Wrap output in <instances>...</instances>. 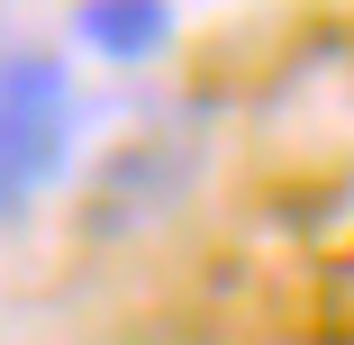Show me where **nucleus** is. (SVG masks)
Here are the masks:
<instances>
[{"instance_id":"obj_3","label":"nucleus","mask_w":354,"mask_h":345,"mask_svg":"<svg viewBox=\"0 0 354 345\" xmlns=\"http://www.w3.org/2000/svg\"><path fill=\"white\" fill-rule=\"evenodd\" d=\"M173 182H182V164H164L155 146H146V155H118V164L100 173V209H91V227H127V209L155 218L164 200H173Z\"/></svg>"},{"instance_id":"obj_1","label":"nucleus","mask_w":354,"mask_h":345,"mask_svg":"<svg viewBox=\"0 0 354 345\" xmlns=\"http://www.w3.org/2000/svg\"><path fill=\"white\" fill-rule=\"evenodd\" d=\"M73 155V73L64 55H0V218H28Z\"/></svg>"},{"instance_id":"obj_2","label":"nucleus","mask_w":354,"mask_h":345,"mask_svg":"<svg viewBox=\"0 0 354 345\" xmlns=\"http://www.w3.org/2000/svg\"><path fill=\"white\" fill-rule=\"evenodd\" d=\"M82 46L118 55V64H146L173 46V0H82Z\"/></svg>"}]
</instances>
